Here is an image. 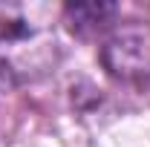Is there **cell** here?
<instances>
[{"instance_id": "1", "label": "cell", "mask_w": 150, "mask_h": 147, "mask_svg": "<svg viewBox=\"0 0 150 147\" xmlns=\"http://www.w3.org/2000/svg\"><path fill=\"white\" fill-rule=\"evenodd\" d=\"M55 52V26L43 6L0 3V66L15 78V84L52 66Z\"/></svg>"}, {"instance_id": "2", "label": "cell", "mask_w": 150, "mask_h": 147, "mask_svg": "<svg viewBox=\"0 0 150 147\" xmlns=\"http://www.w3.org/2000/svg\"><path fill=\"white\" fill-rule=\"evenodd\" d=\"M101 66L121 84H150V23L130 20L112 26L101 43Z\"/></svg>"}, {"instance_id": "3", "label": "cell", "mask_w": 150, "mask_h": 147, "mask_svg": "<svg viewBox=\"0 0 150 147\" xmlns=\"http://www.w3.org/2000/svg\"><path fill=\"white\" fill-rule=\"evenodd\" d=\"M115 6L112 3H72L64 6V23L69 26V32L78 37H95L112 29V18H115Z\"/></svg>"}, {"instance_id": "4", "label": "cell", "mask_w": 150, "mask_h": 147, "mask_svg": "<svg viewBox=\"0 0 150 147\" xmlns=\"http://www.w3.org/2000/svg\"><path fill=\"white\" fill-rule=\"evenodd\" d=\"M12 84H15V78H12V75H9L6 69H3V66H0V92H6L9 87H12Z\"/></svg>"}]
</instances>
